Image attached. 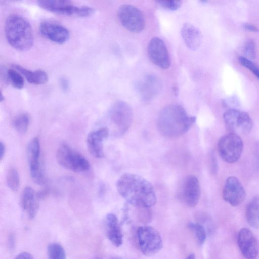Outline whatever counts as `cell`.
<instances>
[{"label":"cell","mask_w":259,"mask_h":259,"mask_svg":"<svg viewBox=\"0 0 259 259\" xmlns=\"http://www.w3.org/2000/svg\"><path fill=\"white\" fill-rule=\"evenodd\" d=\"M116 187L119 195L134 207L147 209L156 202L152 184L137 174H123L117 180Z\"/></svg>","instance_id":"obj_1"},{"label":"cell","mask_w":259,"mask_h":259,"mask_svg":"<svg viewBox=\"0 0 259 259\" xmlns=\"http://www.w3.org/2000/svg\"><path fill=\"white\" fill-rule=\"evenodd\" d=\"M196 119V117L189 116L181 105H169L163 108L159 113L158 129L164 136L178 137L187 132Z\"/></svg>","instance_id":"obj_2"},{"label":"cell","mask_w":259,"mask_h":259,"mask_svg":"<svg viewBox=\"0 0 259 259\" xmlns=\"http://www.w3.org/2000/svg\"><path fill=\"white\" fill-rule=\"evenodd\" d=\"M5 33L8 42L14 49L24 51L30 49L34 42V36L29 21L23 16L11 14L5 23Z\"/></svg>","instance_id":"obj_3"},{"label":"cell","mask_w":259,"mask_h":259,"mask_svg":"<svg viewBox=\"0 0 259 259\" xmlns=\"http://www.w3.org/2000/svg\"><path fill=\"white\" fill-rule=\"evenodd\" d=\"M56 159L63 167L75 172H82L90 168L86 158L68 145L62 144L56 152Z\"/></svg>","instance_id":"obj_4"},{"label":"cell","mask_w":259,"mask_h":259,"mask_svg":"<svg viewBox=\"0 0 259 259\" xmlns=\"http://www.w3.org/2000/svg\"><path fill=\"white\" fill-rule=\"evenodd\" d=\"M37 3L44 9L61 15L88 17L95 12L94 8L75 6L69 1L40 0Z\"/></svg>","instance_id":"obj_5"},{"label":"cell","mask_w":259,"mask_h":259,"mask_svg":"<svg viewBox=\"0 0 259 259\" xmlns=\"http://www.w3.org/2000/svg\"><path fill=\"white\" fill-rule=\"evenodd\" d=\"M243 143L239 135L229 133L222 136L218 143V151L221 158L228 163H234L240 159Z\"/></svg>","instance_id":"obj_6"},{"label":"cell","mask_w":259,"mask_h":259,"mask_svg":"<svg viewBox=\"0 0 259 259\" xmlns=\"http://www.w3.org/2000/svg\"><path fill=\"white\" fill-rule=\"evenodd\" d=\"M109 117L115 133L117 135H122L128 131L132 124V109L126 102L117 101L111 106Z\"/></svg>","instance_id":"obj_7"},{"label":"cell","mask_w":259,"mask_h":259,"mask_svg":"<svg viewBox=\"0 0 259 259\" xmlns=\"http://www.w3.org/2000/svg\"><path fill=\"white\" fill-rule=\"evenodd\" d=\"M137 238L140 250L145 255L157 253L163 246L160 234L151 226L140 227L137 230Z\"/></svg>","instance_id":"obj_8"},{"label":"cell","mask_w":259,"mask_h":259,"mask_svg":"<svg viewBox=\"0 0 259 259\" xmlns=\"http://www.w3.org/2000/svg\"><path fill=\"white\" fill-rule=\"evenodd\" d=\"M117 16L122 25L131 32L139 33L145 28V22L142 12L133 5H121L118 9Z\"/></svg>","instance_id":"obj_9"},{"label":"cell","mask_w":259,"mask_h":259,"mask_svg":"<svg viewBox=\"0 0 259 259\" xmlns=\"http://www.w3.org/2000/svg\"><path fill=\"white\" fill-rule=\"evenodd\" d=\"M223 119L230 133L247 135L253 126L251 118L246 112L235 109H229L223 114Z\"/></svg>","instance_id":"obj_10"},{"label":"cell","mask_w":259,"mask_h":259,"mask_svg":"<svg viewBox=\"0 0 259 259\" xmlns=\"http://www.w3.org/2000/svg\"><path fill=\"white\" fill-rule=\"evenodd\" d=\"M26 153L32 181L37 185L44 184L45 177L39 162L40 145L37 138H33L29 142Z\"/></svg>","instance_id":"obj_11"},{"label":"cell","mask_w":259,"mask_h":259,"mask_svg":"<svg viewBox=\"0 0 259 259\" xmlns=\"http://www.w3.org/2000/svg\"><path fill=\"white\" fill-rule=\"evenodd\" d=\"M201 194L198 179L193 175L187 176L182 181L178 191L180 199L186 206L194 207L198 203Z\"/></svg>","instance_id":"obj_12"},{"label":"cell","mask_w":259,"mask_h":259,"mask_svg":"<svg viewBox=\"0 0 259 259\" xmlns=\"http://www.w3.org/2000/svg\"><path fill=\"white\" fill-rule=\"evenodd\" d=\"M147 52L151 62L163 69L170 66V59L164 42L160 38L154 37L150 41Z\"/></svg>","instance_id":"obj_13"},{"label":"cell","mask_w":259,"mask_h":259,"mask_svg":"<svg viewBox=\"0 0 259 259\" xmlns=\"http://www.w3.org/2000/svg\"><path fill=\"white\" fill-rule=\"evenodd\" d=\"M135 87L140 97L144 101H149L159 94L162 84L157 76L148 74L139 79L136 82Z\"/></svg>","instance_id":"obj_14"},{"label":"cell","mask_w":259,"mask_h":259,"mask_svg":"<svg viewBox=\"0 0 259 259\" xmlns=\"http://www.w3.org/2000/svg\"><path fill=\"white\" fill-rule=\"evenodd\" d=\"M245 197V190L238 179L235 176L228 177L223 190V197L225 201L235 207L240 205Z\"/></svg>","instance_id":"obj_15"},{"label":"cell","mask_w":259,"mask_h":259,"mask_svg":"<svg viewBox=\"0 0 259 259\" xmlns=\"http://www.w3.org/2000/svg\"><path fill=\"white\" fill-rule=\"evenodd\" d=\"M239 249L245 259H256L259 247L257 240L253 233L247 228H241L237 235Z\"/></svg>","instance_id":"obj_16"},{"label":"cell","mask_w":259,"mask_h":259,"mask_svg":"<svg viewBox=\"0 0 259 259\" xmlns=\"http://www.w3.org/2000/svg\"><path fill=\"white\" fill-rule=\"evenodd\" d=\"M39 29L43 36L56 43L63 44L69 38L70 33L68 30L56 22L44 21L40 23Z\"/></svg>","instance_id":"obj_17"},{"label":"cell","mask_w":259,"mask_h":259,"mask_svg":"<svg viewBox=\"0 0 259 259\" xmlns=\"http://www.w3.org/2000/svg\"><path fill=\"white\" fill-rule=\"evenodd\" d=\"M108 129L101 127L90 132L87 137L88 150L91 155L96 158L104 157L103 142L108 137Z\"/></svg>","instance_id":"obj_18"},{"label":"cell","mask_w":259,"mask_h":259,"mask_svg":"<svg viewBox=\"0 0 259 259\" xmlns=\"http://www.w3.org/2000/svg\"><path fill=\"white\" fill-rule=\"evenodd\" d=\"M39 201L36 192L30 187L24 188L21 196V206L30 219L35 217L39 208Z\"/></svg>","instance_id":"obj_19"},{"label":"cell","mask_w":259,"mask_h":259,"mask_svg":"<svg viewBox=\"0 0 259 259\" xmlns=\"http://www.w3.org/2000/svg\"><path fill=\"white\" fill-rule=\"evenodd\" d=\"M181 34L186 46L192 50H196L200 46L202 39L201 31L193 25L187 23L184 24Z\"/></svg>","instance_id":"obj_20"},{"label":"cell","mask_w":259,"mask_h":259,"mask_svg":"<svg viewBox=\"0 0 259 259\" xmlns=\"http://www.w3.org/2000/svg\"><path fill=\"white\" fill-rule=\"evenodd\" d=\"M105 225L108 239L115 246H120L123 243V235L117 217L113 213L108 214Z\"/></svg>","instance_id":"obj_21"},{"label":"cell","mask_w":259,"mask_h":259,"mask_svg":"<svg viewBox=\"0 0 259 259\" xmlns=\"http://www.w3.org/2000/svg\"><path fill=\"white\" fill-rule=\"evenodd\" d=\"M13 67L20 72L30 83L40 85L48 81L47 73L41 70L31 71L18 64H13Z\"/></svg>","instance_id":"obj_22"},{"label":"cell","mask_w":259,"mask_h":259,"mask_svg":"<svg viewBox=\"0 0 259 259\" xmlns=\"http://www.w3.org/2000/svg\"><path fill=\"white\" fill-rule=\"evenodd\" d=\"M245 215L248 224L253 228L259 227V197L251 199L246 206Z\"/></svg>","instance_id":"obj_23"},{"label":"cell","mask_w":259,"mask_h":259,"mask_svg":"<svg viewBox=\"0 0 259 259\" xmlns=\"http://www.w3.org/2000/svg\"><path fill=\"white\" fill-rule=\"evenodd\" d=\"M30 123V117L27 113H21L14 119L13 126L15 130L20 134L26 132Z\"/></svg>","instance_id":"obj_24"},{"label":"cell","mask_w":259,"mask_h":259,"mask_svg":"<svg viewBox=\"0 0 259 259\" xmlns=\"http://www.w3.org/2000/svg\"><path fill=\"white\" fill-rule=\"evenodd\" d=\"M47 252L49 259H66L64 248L57 243H50L48 246Z\"/></svg>","instance_id":"obj_25"},{"label":"cell","mask_w":259,"mask_h":259,"mask_svg":"<svg viewBox=\"0 0 259 259\" xmlns=\"http://www.w3.org/2000/svg\"><path fill=\"white\" fill-rule=\"evenodd\" d=\"M6 184L8 187L13 191H17L19 187L20 179L17 170L10 168L6 175Z\"/></svg>","instance_id":"obj_26"},{"label":"cell","mask_w":259,"mask_h":259,"mask_svg":"<svg viewBox=\"0 0 259 259\" xmlns=\"http://www.w3.org/2000/svg\"><path fill=\"white\" fill-rule=\"evenodd\" d=\"M7 73L8 78L14 87L19 89L23 87L24 81L20 72L15 69H10Z\"/></svg>","instance_id":"obj_27"},{"label":"cell","mask_w":259,"mask_h":259,"mask_svg":"<svg viewBox=\"0 0 259 259\" xmlns=\"http://www.w3.org/2000/svg\"><path fill=\"white\" fill-rule=\"evenodd\" d=\"M189 227L193 231L200 245H202L206 239V231L204 227L200 224L190 223Z\"/></svg>","instance_id":"obj_28"},{"label":"cell","mask_w":259,"mask_h":259,"mask_svg":"<svg viewBox=\"0 0 259 259\" xmlns=\"http://www.w3.org/2000/svg\"><path fill=\"white\" fill-rule=\"evenodd\" d=\"M244 53L248 59H253L256 55V48L255 42L252 40H248L244 44Z\"/></svg>","instance_id":"obj_29"},{"label":"cell","mask_w":259,"mask_h":259,"mask_svg":"<svg viewBox=\"0 0 259 259\" xmlns=\"http://www.w3.org/2000/svg\"><path fill=\"white\" fill-rule=\"evenodd\" d=\"M239 61L241 64L250 70L259 80V67L246 57L240 56Z\"/></svg>","instance_id":"obj_30"},{"label":"cell","mask_w":259,"mask_h":259,"mask_svg":"<svg viewBox=\"0 0 259 259\" xmlns=\"http://www.w3.org/2000/svg\"><path fill=\"white\" fill-rule=\"evenodd\" d=\"M157 3L163 9L171 11L178 9L182 4L180 1H158Z\"/></svg>","instance_id":"obj_31"},{"label":"cell","mask_w":259,"mask_h":259,"mask_svg":"<svg viewBox=\"0 0 259 259\" xmlns=\"http://www.w3.org/2000/svg\"><path fill=\"white\" fill-rule=\"evenodd\" d=\"M59 83L62 89L67 91L69 88V82L68 79L65 77H61L59 80Z\"/></svg>","instance_id":"obj_32"},{"label":"cell","mask_w":259,"mask_h":259,"mask_svg":"<svg viewBox=\"0 0 259 259\" xmlns=\"http://www.w3.org/2000/svg\"><path fill=\"white\" fill-rule=\"evenodd\" d=\"M210 164L212 172L215 173L218 170L217 160L214 155H212L210 158Z\"/></svg>","instance_id":"obj_33"},{"label":"cell","mask_w":259,"mask_h":259,"mask_svg":"<svg viewBox=\"0 0 259 259\" xmlns=\"http://www.w3.org/2000/svg\"><path fill=\"white\" fill-rule=\"evenodd\" d=\"M243 27L245 30H248L251 32H258L259 30L258 28L254 25L250 23H246L243 24Z\"/></svg>","instance_id":"obj_34"},{"label":"cell","mask_w":259,"mask_h":259,"mask_svg":"<svg viewBox=\"0 0 259 259\" xmlns=\"http://www.w3.org/2000/svg\"><path fill=\"white\" fill-rule=\"evenodd\" d=\"M15 259H33L32 256L28 252H22L17 256Z\"/></svg>","instance_id":"obj_35"},{"label":"cell","mask_w":259,"mask_h":259,"mask_svg":"<svg viewBox=\"0 0 259 259\" xmlns=\"http://www.w3.org/2000/svg\"><path fill=\"white\" fill-rule=\"evenodd\" d=\"M48 192V190L46 188L37 192L36 194L38 199L40 200L44 198L47 195Z\"/></svg>","instance_id":"obj_36"},{"label":"cell","mask_w":259,"mask_h":259,"mask_svg":"<svg viewBox=\"0 0 259 259\" xmlns=\"http://www.w3.org/2000/svg\"><path fill=\"white\" fill-rule=\"evenodd\" d=\"M5 144L1 141L0 142V159L2 160L4 156L5 153Z\"/></svg>","instance_id":"obj_37"},{"label":"cell","mask_w":259,"mask_h":259,"mask_svg":"<svg viewBox=\"0 0 259 259\" xmlns=\"http://www.w3.org/2000/svg\"><path fill=\"white\" fill-rule=\"evenodd\" d=\"M15 240L14 236L11 234L9 238V245L10 248H12L14 247Z\"/></svg>","instance_id":"obj_38"},{"label":"cell","mask_w":259,"mask_h":259,"mask_svg":"<svg viewBox=\"0 0 259 259\" xmlns=\"http://www.w3.org/2000/svg\"><path fill=\"white\" fill-rule=\"evenodd\" d=\"M185 259H196L195 255L193 253L190 254Z\"/></svg>","instance_id":"obj_39"},{"label":"cell","mask_w":259,"mask_h":259,"mask_svg":"<svg viewBox=\"0 0 259 259\" xmlns=\"http://www.w3.org/2000/svg\"><path fill=\"white\" fill-rule=\"evenodd\" d=\"M4 96L3 95L2 93H1V96H0V100L1 102H2L3 100H4Z\"/></svg>","instance_id":"obj_40"},{"label":"cell","mask_w":259,"mask_h":259,"mask_svg":"<svg viewBox=\"0 0 259 259\" xmlns=\"http://www.w3.org/2000/svg\"><path fill=\"white\" fill-rule=\"evenodd\" d=\"M96 259H101V258H96Z\"/></svg>","instance_id":"obj_41"}]
</instances>
